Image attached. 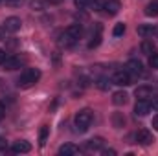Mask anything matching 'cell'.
Instances as JSON below:
<instances>
[{"label":"cell","mask_w":158,"mask_h":156,"mask_svg":"<svg viewBox=\"0 0 158 156\" xmlns=\"http://www.w3.org/2000/svg\"><path fill=\"white\" fill-rule=\"evenodd\" d=\"M81 33H83L81 24H72V26H68V28L61 33V37H59V44H61L63 48H72V46L79 40Z\"/></svg>","instance_id":"obj_1"},{"label":"cell","mask_w":158,"mask_h":156,"mask_svg":"<svg viewBox=\"0 0 158 156\" xmlns=\"http://www.w3.org/2000/svg\"><path fill=\"white\" fill-rule=\"evenodd\" d=\"M39 79H40V70L28 68V70H24L20 74V77L17 79V84H19V88H31V86H35L39 83Z\"/></svg>","instance_id":"obj_2"},{"label":"cell","mask_w":158,"mask_h":156,"mask_svg":"<svg viewBox=\"0 0 158 156\" xmlns=\"http://www.w3.org/2000/svg\"><path fill=\"white\" fill-rule=\"evenodd\" d=\"M92 121H94V114H92L90 109H83V110H79L77 114H76V117H74L76 129H77L79 132L88 130V127L92 125Z\"/></svg>","instance_id":"obj_3"},{"label":"cell","mask_w":158,"mask_h":156,"mask_svg":"<svg viewBox=\"0 0 158 156\" xmlns=\"http://www.w3.org/2000/svg\"><path fill=\"white\" fill-rule=\"evenodd\" d=\"M125 70H127L131 76H134V77L143 76V64H142L138 59H131V61L125 64Z\"/></svg>","instance_id":"obj_4"},{"label":"cell","mask_w":158,"mask_h":156,"mask_svg":"<svg viewBox=\"0 0 158 156\" xmlns=\"http://www.w3.org/2000/svg\"><path fill=\"white\" fill-rule=\"evenodd\" d=\"M112 83L118 84V86H129L131 84V74L123 68V70H118L114 76H112Z\"/></svg>","instance_id":"obj_5"},{"label":"cell","mask_w":158,"mask_h":156,"mask_svg":"<svg viewBox=\"0 0 158 156\" xmlns=\"http://www.w3.org/2000/svg\"><path fill=\"white\" fill-rule=\"evenodd\" d=\"M20 26H22V20L19 17H7L6 22H4V30L7 33H17L20 30Z\"/></svg>","instance_id":"obj_6"},{"label":"cell","mask_w":158,"mask_h":156,"mask_svg":"<svg viewBox=\"0 0 158 156\" xmlns=\"http://www.w3.org/2000/svg\"><path fill=\"white\" fill-rule=\"evenodd\" d=\"M136 142H138L140 145H143V147L151 145V143L155 142V138H153V132H149L147 129H142V130H138V132H136Z\"/></svg>","instance_id":"obj_7"},{"label":"cell","mask_w":158,"mask_h":156,"mask_svg":"<svg viewBox=\"0 0 158 156\" xmlns=\"http://www.w3.org/2000/svg\"><path fill=\"white\" fill-rule=\"evenodd\" d=\"M151 110V103L147 99H138L136 105H134V114L136 116H147Z\"/></svg>","instance_id":"obj_8"},{"label":"cell","mask_w":158,"mask_h":156,"mask_svg":"<svg viewBox=\"0 0 158 156\" xmlns=\"http://www.w3.org/2000/svg\"><path fill=\"white\" fill-rule=\"evenodd\" d=\"M11 151H13L15 154H26V153L31 151V145H30V142L20 140V142H15V143L11 145Z\"/></svg>","instance_id":"obj_9"},{"label":"cell","mask_w":158,"mask_h":156,"mask_svg":"<svg viewBox=\"0 0 158 156\" xmlns=\"http://www.w3.org/2000/svg\"><path fill=\"white\" fill-rule=\"evenodd\" d=\"M103 9H105L107 15L114 17V15H118V11H119V2L118 0H107V2L103 4Z\"/></svg>","instance_id":"obj_10"},{"label":"cell","mask_w":158,"mask_h":156,"mask_svg":"<svg viewBox=\"0 0 158 156\" xmlns=\"http://www.w3.org/2000/svg\"><path fill=\"white\" fill-rule=\"evenodd\" d=\"M103 138H92L86 142V151H101L103 149Z\"/></svg>","instance_id":"obj_11"},{"label":"cell","mask_w":158,"mask_h":156,"mask_svg":"<svg viewBox=\"0 0 158 156\" xmlns=\"http://www.w3.org/2000/svg\"><path fill=\"white\" fill-rule=\"evenodd\" d=\"M155 31H156V28L153 24H142V26H138V35L140 37H151Z\"/></svg>","instance_id":"obj_12"},{"label":"cell","mask_w":158,"mask_h":156,"mask_svg":"<svg viewBox=\"0 0 158 156\" xmlns=\"http://www.w3.org/2000/svg\"><path fill=\"white\" fill-rule=\"evenodd\" d=\"M4 66H6V70H15V68L20 66V59L15 57V55H7L6 61H4Z\"/></svg>","instance_id":"obj_13"},{"label":"cell","mask_w":158,"mask_h":156,"mask_svg":"<svg viewBox=\"0 0 158 156\" xmlns=\"http://www.w3.org/2000/svg\"><path fill=\"white\" fill-rule=\"evenodd\" d=\"M127 101H129V94H127V92H121V90H119V92H114V94H112V103H114V105H125V103H127Z\"/></svg>","instance_id":"obj_14"},{"label":"cell","mask_w":158,"mask_h":156,"mask_svg":"<svg viewBox=\"0 0 158 156\" xmlns=\"http://www.w3.org/2000/svg\"><path fill=\"white\" fill-rule=\"evenodd\" d=\"M59 154H79V147H76V145H72V143H64V145H61L59 147Z\"/></svg>","instance_id":"obj_15"},{"label":"cell","mask_w":158,"mask_h":156,"mask_svg":"<svg viewBox=\"0 0 158 156\" xmlns=\"http://www.w3.org/2000/svg\"><path fill=\"white\" fill-rule=\"evenodd\" d=\"M99 42H101V26L98 24V26H96V33H92V40L88 42V48H90V50H92V48H98Z\"/></svg>","instance_id":"obj_16"},{"label":"cell","mask_w":158,"mask_h":156,"mask_svg":"<svg viewBox=\"0 0 158 156\" xmlns=\"http://www.w3.org/2000/svg\"><path fill=\"white\" fill-rule=\"evenodd\" d=\"M153 96V88L151 86H138L136 88V97L138 99H147Z\"/></svg>","instance_id":"obj_17"},{"label":"cell","mask_w":158,"mask_h":156,"mask_svg":"<svg viewBox=\"0 0 158 156\" xmlns=\"http://www.w3.org/2000/svg\"><path fill=\"white\" fill-rule=\"evenodd\" d=\"M142 53H145V55L155 53V44H153L151 40H143V42H142Z\"/></svg>","instance_id":"obj_18"},{"label":"cell","mask_w":158,"mask_h":156,"mask_svg":"<svg viewBox=\"0 0 158 156\" xmlns=\"http://www.w3.org/2000/svg\"><path fill=\"white\" fill-rule=\"evenodd\" d=\"M145 15L147 17H158V2H151L145 7Z\"/></svg>","instance_id":"obj_19"},{"label":"cell","mask_w":158,"mask_h":156,"mask_svg":"<svg viewBox=\"0 0 158 156\" xmlns=\"http://www.w3.org/2000/svg\"><path fill=\"white\" fill-rule=\"evenodd\" d=\"M96 84H98V88H99V90H109V86L112 84V79H109V77H99Z\"/></svg>","instance_id":"obj_20"},{"label":"cell","mask_w":158,"mask_h":156,"mask_svg":"<svg viewBox=\"0 0 158 156\" xmlns=\"http://www.w3.org/2000/svg\"><path fill=\"white\" fill-rule=\"evenodd\" d=\"M125 30H127V26H125L123 22H118V24L114 26V30H112V35H114V37H121V35L125 33Z\"/></svg>","instance_id":"obj_21"},{"label":"cell","mask_w":158,"mask_h":156,"mask_svg":"<svg viewBox=\"0 0 158 156\" xmlns=\"http://www.w3.org/2000/svg\"><path fill=\"white\" fill-rule=\"evenodd\" d=\"M149 66L155 68V70H158V51H155V53L149 55Z\"/></svg>","instance_id":"obj_22"},{"label":"cell","mask_w":158,"mask_h":156,"mask_svg":"<svg viewBox=\"0 0 158 156\" xmlns=\"http://www.w3.org/2000/svg\"><path fill=\"white\" fill-rule=\"evenodd\" d=\"M125 125V117L121 116L119 112H116L114 114V127H123Z\"/></svg>","instance_id":"obj_23"},{"label":"cell","mask_w":158,"mask_h":156,"mask_svg":"<svg viewBox=\"0 0 158 156\" xmlns=\"http://www.w3.org/2000/svg\"><path fill=\"white\" fill-rule=\"evenodd\" d=\"M46 138H48V127H42V129H40V136H39V143L40 145L46 143Z\"/></svg>","instance_id":"obj_24"},{"label":"cell","mask_w":158,"mask_h":156,"mask_svg":"<svg viewBox=\"0 0 158 156\" xmlns=\"http://www.w3.org/2000/svg\"><path fill=\"white\" fill-rule=\"evenodd\" d=\"M26 0H4V4L6 6H11V7H19V6H22Z\"/></svg>","instance_id":"obj_25"},{"label":"cell","mask_w":158,"mask_h":156,"mask_svg":"<svg viewBox=\"0 0 158 156\" xmlns=\"http://www.w3.org/2000/svg\"><path fill=\"white\" fill-rule=\"evenodd\" d=\"M103 4H105V2H101V0H92V2H90V6H92V7H94L96 11L103 9Z\"/></svg>","instance_id":"obj_26"},{"label":"cell","mask_w":158,"mask_h":156,"mask_svg":"<svg viewBox=\"0 0 158 156\" xmlns=\"http://www.w3.org/2000/svg\"><path fill=\"white\" fill-rule=\"evenodd\" d=\"M76 2V6H77L79 9H85V7H88V4H90V0H74Z\"/></svg>","instance_id":"obj_27"},{"label":"cell","mask_w":158,"mask_h":156,"mask_svg":"<svg viewBox=\"0 0 158 156\" xmlns=\"http://www.w3.org/2000/svg\"><path fill=\"white\" fill-rule=\"evenodd\" d=\"M31 7H33V9H42V7H44V2H42V0H33V2H31Z\"/></svg>","instance_id":"obj_28"},{"label":"cell","mask_w":158,"mask_h":156,"mask_svg":"<svg viewBox=\"0 0 158 156\" xmlns=\"http://www.w3.org/2000/svg\"><path fill=\"white\" fill-rule=\"evenodd\" d=\"M6 149H7V143H6V140L0 138V151H6Z\"/></svg>","instance_id":"obj_29"},{"label":"cell","mask_w":158,"mask_h":156,"mask_svg":"<svg viewBox=\"0 0 158 156\" xmlns=\"http://www.w3.org/2000/svg\"><path fill=\"white\" fill-rule=\"evenodd\" d=\"M6 57H7V55H6V51H4V50H0V64H4Z\"/></svg>","instance_id":"obj_30"},{"label":"cell","mask_w":158,"mask_h":156,"mask_svg":"<svg viewBox=\"0 0 158 156\" xmlns=\"http://www.w3.org/2000/svg\"><path fill=\"white\" fill-rule=\"evenodd\" d=\"M153 129H155V130H158V114L153 117Z\"/></svg>","instance_id":"obj_31"},{"label":"cell","mask_w":158,"mask_h":156,"mask_svg":"<svg viewBox=\"0 0 158 156\" xmlns=\"http://www.w3.org/2000/svg\"><path fill=\"white\" fill-rule=\"evenodd\" d=\"M6 33H7V31H6V30H4V26H2V28H0V40H4Z\"/></svg>","instance_id":"obj_32"},{"label":"cell","mask_w":158,"mask_h":156,"mask_svg":"<svg viewBox=\"0 0 158 156\" xmlns=\"http://www.w3.org/2000/svg\"><path fill=\"white\" fill-rule=\"evenodd\" d=\"M153 109H156L158 110V96L155 97V101H153Z\"/></svg>","instance_id":"obj_33"},{"label":"cell","mask_w":158,"mask_h":156,"mask_svg":"<svg viewBox=\"0 0 158 156\" xmlns=\"http://www.w3.org/2000/svg\"><path fill=\"white\" fill-rule=\"evenodd\" d=\"M2 117H4V107L0 105V119H2Z\"/></svg>","instance_id":"obj_34"},{"label":"cell","mask_w":158,"mask_h":156,"mask_svg":"<svg viewBox=\"0 0 158 156\" xmlns=\"http://www.w3.org/2000/svg\"><path fill=\"white\" fill-rule=\"evenodd\" d=\"M48 2H50V4H59L61 0H48Z\"/></svg>","instance_id":"obj_35"}]
</instances>
